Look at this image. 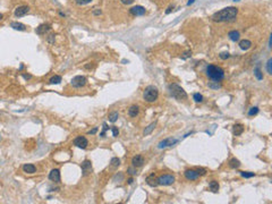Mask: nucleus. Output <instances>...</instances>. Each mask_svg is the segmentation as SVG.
<instances>
[{"label": "nucleus", "instance_id": "1", "mask_svg": "<svg viewBox=\"0 0 272 204\" xmlns=\"http://www.w3.org/2000/svg\"><path fill=\"white\" fill-rule=\"evenodd\" d=\"M238 14L237 8L235 7H227L221 9L220 11H217L216 14L212 15V19L214 22H227L234 19Z\"/></svg>", "mask_w": 272, "mask_h": 204}, {"label": "nucleus", "instance_id": "2", "mask_svg": "<svg viewBox=\"0 0 272 204\" xmlns=\"http://www.w3.org/2000/svg\"><path fill=\"white\" fill-rule=\"evenodd\" d=\"M206 76L214 82H220L221 79L225 78V70L221 67H218L214 65H209L206 67Z\"/></svg>", "mask_w": 272, "mask_h": 204}, {"label": "nucleus", "instance_id": "3", "mask_svg": "<svg viewBox=\"0 0 272 204\" xmlns=\"http://www.w3.org/2000/svg\"><path fill=\"white\" fill-rule=\"evenodd\" d=\"M169 91H170V94L177 99V100H186L187 99V93L184 91V89L179 86L178 84H170L169 85Z\"/></svg>", "mask_w": 272, "mask_h": 204}, {"label": "nucleus", "instance_id": "4", "mask_svg": "<svg viewBox=\"0 0 272 204\" xmlns=\"http://www.w3.org/2000/svg\"><path fill=\"white\" fill-rule=\"evenodd\" d=\"M158 97H159V91H158V89L154 87L153 85L147 86V87L145 89L144 93H143L144 100L146 102H150V103L155 101V100L158 99Z\"/></svg>", "mask_w": 272, "mask_h": 204}, {"label": "nucleus", "instance_id": "5", "mask_svg": "<svg viewBox=\"0 0 272 204\" xmlns=\"http://www.w3.org/2000/svg\"><path fill=\"white\" fill-rule=\"evenodd\" d=\"M175 183V177L172 175H162L158 178V184L163 186H169Z\"/></svg>", "mask_w": 272, "mask_h": 204}, {"label": "nucleus", "instance_id": "6", "mask_svg": "<svg viewBox=\"0 0 272 204\" xmlns=\"http://www.w3.org/2000/svg\"><path fill=\"white\" fill-rule=\"evenodd\" d=\"M86 77L85 76H75L72 79V85L74 87H83L86 84Z\"/></svg>", "mask_w": 272, "mask_h": 204}, {"label": "nucleus", "instance_id": "7", "mask_svg": "<svg viewBox=\"0 0 272 204\" xmlns=\"http://www.w3.org/2000/svg\"><path fill=\"white\" fill-rule=\"evenodd\" d=\"M74 145L80 149H86V146L89 145V141L84 136H78L74 140Z\"/></svg>", "mask_w": 272, "mask_h": 204}, {"label": "nucleus", "instance_id": "8", "mask_svg": "<svg viewBox=\"0 0 272 204\" xmlns=\"http://www.w3.org/2000/svg\"><path fill=\"white\" fill-rule=\"evenodd\" d=\"M178 141L176 138H172V137H169V138H166L163 141H161L159 144H158V148L159 149H165V148H168V146H172L174 144H176Z\"/></svg>", "mask_w": 272, "mask_h": 204}, {"label": "nucleus", "instance_id": "9", "mask_svg": "<svg viewBox=\"0 0 272 204\" xmlns=\"http://www.w3.org/2000/svg\"><path fill=\"white\" fill-rule=\"evenodd\" d=\"M81 168H82V174H83V176L90 175L91 172H92V163H91V161L85 160V161L82 163Z\"/></svg>", "mask_w": 272, "mask_h": 204}, {"label": "nucleus", "instance_id": "10", "mask_svg": "<svg viewBox=\"0 0 272 204\" xmlns=\"http://www.w3.org/2000/svg\"><path fill=\"white\" fill-rule=\"evenodd\" d=\"M185 177H186V179H188V180H195V179H197V178L200 177V175H198V172H197L196 170L189 169V170H186V171H185Z\"/></svg>", "mask_w": 272, "mask_h": 204}, {"label": "nucleus", "instance_id": "11", "mask_svg": "<svg viewBox=\"0 0 272 204\" xmlns=\"http://www.w3.org/2000/svg\"><path fill=\"white\" fill-rule=\"evenodd\" d=\"M29 11H30V8H29L27 6H19V7H17L16 10H15V15H16L17 17H22V16H25Z\"/></svg>", "mask_w": 272, "mask_h": 204}, {"label": "nucleus", "instance_id": "12", "mask_svg": "<svg viewBox=\"0 0 272 204\" xmlns=\"http://www.w3.org/2000/svg\"><path fill=\"white\" fill-rule=\"evenodd\" d=\"M131 14L134 16H142L145 14V8L142 6H135V7L131 8Z\"/></svg>", "mask_w": 272, "mask_h": 204}, {"label": "nucleus", "instance_id": "13", "mask_svg": "<svg viewBox=\"0 0 272 204\" xmlns=\"http://www.w3.org/2000/svg\"><path fill=\"white\" fill-rule=\"evenodd\" d=\"M49 179L52 180V181H56V183L60 181V171L58 169L51 170V172L49 174Z\"/></svg>", "mask_w": 272, "mask_h": 204}, {"label": "nucleus", "instance_id": "14", "mask_svg": "<svg viewBox=\"0 0 272 204\" xmlns=\"http://www.w3.org/2000/svg\"><path fill=\"white\" fill-rule=\"evenodd\" d=\"M132 163L134 167H142L144 164V158L142 155H135L132 159Z\"/></svg>", "mask_w": 272, "mask_h": 204}, {"label": "nucleus", "instance_id": "15", "mask_svg": "<svg viewBox=\"0 0 272 204\" xmlns=\"http://www.w3.org/2000/svg\"><path fill=\"white\" fill-rule=\"evenodd\" d=\"M23 171L26 172V174H34V172L36 171V168H35L34 164L27 163V164H24V166H23Z\"/></svg>", "mask_w": 272, "mask_h": 204}, {"label": "nucleus", "instance_id": "16", "mask_svg": "<svg viewBox=\"0 0 272 204\" xmlns=\"http://www.w3.org/2000/svg\"><path fill=\"white\" fill-rule=\"evenodd\" d=\"M146 184H147L149 186H151V187H155V186L159 185V184H158V179H155V177H154L153 174L146 178Z\"/></svg>", "mask_w": 272, "mask_h": 204}, {"label": "nucleus", "instance_id": "17", "mask_svg": "<svg viewBox=\"0 0 272 204\" xmlns=\"http://www.w3.org/2000/svg\"><path fill=\"white\" fill-rule=\"evenodd\" d=\"M49 30H50V26H49L48 24H42V25H40L39 27H36L35 32H36L38 34L42 35V34H45V32H48Z\"/></svg>", "mask_w": 272, "mask_h": 204}, {"label": "nucleus", "instance_id": "18", "mask_svg": "<svg viewBox=\"0 0 272 204\" xmlns=\"http://www.w3.org/2000/svg\"><path fill=\"white\" fill-rule=\"evenodd\" d=\"M252 47V42L249 40H241L239 42V48L241 50H248Z\"/></svg>", "mask_w": 272, "mask_h": 204}, {"label": "nucleus", "instance_id": "19", "mask_svg": "<svg viewBox=\"0 0 272 204\" xmlns=\"http://www.w3.org/2000/svg\"><path fill=\"white\" fill-rule=\"evenodd\" d=\"M10 26L14 28V30H17V31H25L26 30V26L22 23H18V22H13L10 24Z\"/></svg>", "mask_w": 272, "mask_h": 204}, {"label": "nucleus", "instance_id": "20", "mask_svg": "<svg viewBox=\"0 0 272 204\" xmlns=\"http://www.w3.org/2000/svg\"><path fill=\"white\" fill-rule=\"evenodd\" d=\"M243 132H244V126L243 125L237 124V125L234 126V135L235 136H238V135L243 134Z\"/></svg>", "mask_w": 272, "mask_h": 204}, {"label": "nucleus", "instance_id": "21", "mask_svg": "<svg viewBox=\"0 0 272 204\" xmlns=\"http://www.w3.org/2000/svg\"><path fill=\"white\" fill-rule=\"evenodd\" d=\"M228 36H229V39H230L231 41L236 42V41L239 40V32H238V31H231V32H229Z\"/></svg>", "mask_w": 272, "mask_h": 204}, {"label": "nucleus", "instance_id": "22", "mask_svg": "<svg viewBox=\"0 0 272 204\" xmlns=\"http://www.w3.org/2000/svg\"><path fill=\"white\" fill-rule=\"evenodd\" d=\"M138 111H139V109H138L137 105H132V107L128 109V115H129L131 117H136V116L138 115Z\"/></svg>", "mask_w": 272, "mask_h": 204}, {"label": "nucleus", "instance_id": "23", "mask_svg": "<svg viewBox=\"0 0 272 204\" xmlns=\"http://www.w3.org/2000/svg\"><path fill=\"white\" fill-rule=\"evenodd\" d=\"M229 166H230V168H232V169H237V168H239L240 162H239V160H237L236 158H232V159L229 161Z\"/></svg>", "mask_w": 272, "mask_h": 204}, {"label": "nucleus", "instance_id": "24", "mask_svg": "<svg viewBox=\"0 0 272 204\" xmlns=\"http://www.w3.org/2000/svg\"><path fill=\"white\" fill-rule=\"evenodd\" d=\"M254 75L256 76V78H257L259 81L263 79V74H262V72H261V68H260V66H259V65H257V66L254 68Z\"/></svg>", "mask_w": 272, "mask_h": 204}, {"label": "nucleus", "instance_id": "25", "mask_svg": "<svg viewBox=\"0 0 272 204\" xmlns=\"http://www.w3.org/2000/svg\"><path fill=\"white\" fill-rule=\"evenodd\" d=\"M209 187H210V189H211L213 193H217V192L219 191V184H218V181H216V180H212V181L209 184Z\"/></svg>", "mask_w": 272, "mask_h": 204}, {"label": "nucleus", "instance_id": "26", "mask_svg": "<svg viewBox=\"0 0 272 204\" xmlns=\"http://www.w3.org/2000/svg\"><path fill=\"white\" fill-rule=\"evenodd\" d=\"M155 125H157L155 123H152L151 125H149V126H147V127H146V128L144 129V132H143V134H144L145 136H146V135H150V134L152 133V130H153V129L155 128Z\"/></svg>", "mask_w": 272, "mask_h": 204}, {"label": "nucleus", "instance_id": "27", "mask_svg": "<svg viewBox=\"0 0 272 204\" xmlns=\"http://www.w3.org/2000/svg\"><path fill=\"white\" fill-rule=\"evenodd\" d=\"M60 82H61V77L58 75H56L49 79V84H59Z\"/></svg>", "mask_w": 272, "mask_h": 204}, {"label": "nucleus", "instance_id": "28", "mask_svg": "<svg viewBox=\"0 0 272 204\" xmlns=\"http://www.w3.org/2000/svg\"><path fill=\"white\" fill-rule=\"evenodd\" d=\"M118 117H119L118 112H116V111L110 112V115H109V121H110V123H115V121L118 119Z\"/></svg>", "mask_w": 272, "mask_h": 204}, {"label": "nucleus", "instance_id": "29", "mask_svg": "<svg viewBox=\"0 0 272 204\" xmlns=\"http://www.w3.org/2000/svg\"><path fill=\"white\" fill-rule=\"evenodd\" d=\"M240 175H241V177H244V178H251V177H254V176H255L254 172H247V171H241Z\"/></svg>", "mask_w": 272, "mask_h": 204}, {"label": "nucleus", "instance_id": "30", "mask_svg": "<svg viewBox=\"0 0 272 204\" xmlns=\"http://www.w3.org/2000/svg\"><path fill=\"white\" fill-rule=\"evenodd\" d=\"M257 112H259V108H257V107H253V108L249 109V111H248V116H255Z\"/></svg>", "mask_w": 272, "mask_h": 204}, {"label": "nucleus", "instance_id": "31", "mask_svg": "<svg viewBox=\"0 0 272 204\" xmlns=\"http://www.w3.org/2000/svg\"><path fill=\"white\" fill-rule=\"evenodd\" d=\"M193 98H194L195 102H202V101H203V95H202V94H200V93H195V94L193 95Z\"/></svg>", "mask_w": 272, "mask_h": 204}, {"label": "nucleus", "instance_id": "32", "mask_svg": "<svg viewBox=\"0 0 272 204\" xmlns=\"http://www.w3.org/2000/svg\"><path fill=\"white\" fill-rule=\"evenodd\" d=\"M111 164H112V167H118L120 164V160L118 158H112L111 159Z\"/></svg>", "mask_w": 272, "mask_h": 204}, {"label": "nucleus", "instance_id": "33", "mask_svg": "<svg viewBox=\"0 0 272 204\" xmlns=\"http://www.w3.org/2000/svg\"><path fill=\"white\" fill-rule=\"evenodd\" d=\"M267 69H268V73L271 75L272 74V59H269L268 62H267Z\"/></svg>", "mask_w": 272, "mask_h": 204}, {"label": "nucleus", "instance_id": "34", "mask_svg": "<svg viewBox=\"0 0 272 204\" xmlns=\"http://www.w3.org/2000/svg\"><path fill=\"white\" fill-rule=\"evenodd\" d=\"M111 130H112V136H113V137H117V136H118V134H119V130H118V128H117V127H112V128H111Z\"/></svg>", "mask_w": 272, "mask_h": 204}, {"label": "nucleus", "instance_id": "35", "mask_svg": "<svg viewBox=\"0 0 272 204\" xmlns=\"http://www.w3.org/2000/svg\"><path fill=\"white\" fill-rule=\"evenodd\" d=\"M190 56H192V51L188 50L184 53V56H181V59H187V58H189Z\"/></svg>", "mask_w": 272, "mask_h": 204}, {"label": "nucleus", "instance_id": "36", "mask_svg": "<svg viewBox=\"0 0 272 204\" xmlns=\"http://www.w3.org/2000/svg\"><path fill=\"white\" fill-rule=\"evenodd\" d=\"M107 130H108V125H107V124L104 123V124H103V130L101 132V134H100V136H102V137H103V136L105 135V132H107Z\"/></svg>", "mask_w": 272, "mask_h": 204}, {"label": "nucleus", "instance_id": "37", "mask_svg": "<svg viewBox=\"0 0 272 204\" xmlns=\"http://www.w3.org/2000/svg\"><path fill=\"white\" fill-rule=\"evenodd\" d=\"M229 57H230L229 52H221V53H220V58H221V59H224V60H225V59H227V58H229Z\"/></svg>", "mask_w": 272, "mask_h": 204}, {"label": "nucleus", "instance_id": "38", "mask_svg": "<svg viewBox=\"0 0 272 204\" xmlns=\"http://www.w3.org/2000/svg\"><path fill=\"white\" fill-rule=\"evenodd\" d=\"M91 1H92V0H76V2H77L78 5H86V3H89Z\"/></svg>", "mask_w": 272, "mask_h": 204}, {"label": "nucleus", "instance_id": "39", "mask_svg": "<svg viewBox=\"0 0 272 204\" xmlns=\"http://www.w3.org/2000/svg\"><path fill=\"white\" fill-rule=\"evenodd\" d=\"M196 171L198 172V175H200V176H203V175H205V172H206V171H205V169H203V168H198Z\"/></svg>", "mask_w": 272, "mask_h": 204}, {"label": "nucleus", "instance_id": "40", "mask_svg": "<svg viewBox=\"0 0 272 204\" xmlns=\"http://www.w3.org/2000/svg\"><path fill=\"white\" fill-rule=\"evenodd\" d=\"M124 5H131L132 2H134V0H120Z\"/></svg>", "mask_w": 272, "mask_h": 204}, {"label": "nucleus", "instance_id": "41", "mask_svg": "<svg viewBox=\"0 0 272 204\" xmlns=\"http://www.w3.org/2000/svg\"><path fill=\"white\" fill-rule=\"evenodd\" d=\"M209 86H210L211 89H218V87H221V85H220V84H217V85H213V84H211V83H209Z\"/></svg>", "mask_w": 272, "mask_h": 204}, {"label": "nucleus", "instance_id": "42", "mask_svg": "<svg viewBox=\"0 0 272 204\" xmlns=\"http://www.w3.org/2000/svg\"><path fill=\"white\" fill-rule=\"evenodd\" d=\"M101 13H102V11H101L100 9H96V10H94V11H93V14H94L95 16H98V15H101Z\"/></svg>", "mask_w": 272, "mask_h": 204}, {"label": "nucleus", "instance_id": "43", "mask_svg": "<svg viewBox=\"0 0 272 204\" xmlns=\"http://www.w3.org/2000/svg\"><path fill=\"white\" fill-rule=\"evenodd\" d=\"M128 174H131V175H136V170H133L132 168H128Z\"/></svg>", "mask_w": 272, "mask_h": 204}, {"label": "nucleus", "instance_id": "44", "mask_svg": "<svg viewBox=\"0 0 272 204\" xmlns=\"http://www.w3.org/2000/svg\"><path fill=\"white\" fill-rule=\"evenodd\" d=\"M96 130H98V128L95 127V128H93L92 130H90V132H89V134H90V135H92V134H95V133H96Z\"/></svg>", "mask_w": 272, "mask_h": 204}, {"label": "nucleus", "instance_id": "45", "mask_svg": "<svg viewBox=\"0 0 272 204\" xmlns=\"http://www.w3.org/2000/svg\"><path fill=\"white\" fill-rule=\"evenodd\" d=\"M23 77H24L25 79H30L32 76H31V75H26V74H24V75H23Z\"/></svg>", "mask_w": 272, "mask_h": 204}, {"label": "nucleus", "instance_id": "46", "mask_svg": "<svg viewBox=\"0 0 272 204\" xmlns=\"http://www.w3.org/2000/svg\"><path fill=\"white\" fill-rule=\"evenodd\" d=\"M194 1H195V0H188V2H187V6H190V5H193V3H194Z\"/></svg>", "mask_w": 272, "mask_h": 204}, {"label": "nucleus", "instance_id": "47", "mask_svg": "<svg viewBox=\"0 0 272 204\" xmlns=\"http://www.w3.org/2000/svg\"><path fill=\"white\" fill-rule=\"evenodd\" d=\"M172 9H174V7H169V8H168V10H167L166 13H167V14H169V13H170V11H171Z\"/></svg>", "mask_w": 272, "mask_h": 204}, {"label": "nucleus", "instance_id": "48", "mask_svg": "<svg viewBox=\"0 0 272 204\" xmlns=\"http://www.w3.org/2000/svg\"><path fill=\"white\" fill-rule=\"evenodd\" d=\"M133 181H134L133 178H129V179H128V184H133Z\"/></svg>", "mask_w": 272, "mask_h": 204}, {"label": "nucleus", "instance_id": "49", "mask_svg": "<svg viewBox=\"0 0 272 204\" xmlns=\"http://www.w3.org/2000/svg\"><path fill=\"white\" fill-rule=\"evenodd\" d=\"M1 18H2V14H0V19H1Z\"/></svg>", "mask_w": 272, "mask_h": 204}, {"label": "nucleus", "instance_id": "50", "mask_svg": "<svg viewBox=\"0 0 272 204\" xmlns=\"http://www.w3.org/2000/svg\"><path fill=\"white\" fill-rule=\"evenodd\" d=\"M235 1H239V0H235Z\"/></svg>", "mask_w": 272, "mask_h": 204}]
</instances>
